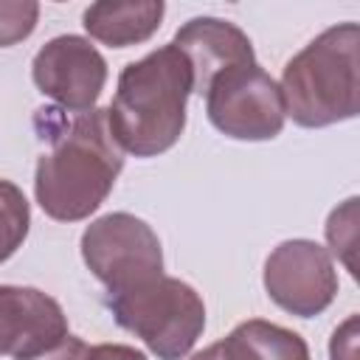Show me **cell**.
<instances>
[{"mask_svg": "<svg viewBox=\"0 0 360 360\" xmlns=\"http://www.w3.org/2000/svg\"><path fill=\"white\" fill-rule=\"evenodd\" d=\"M31 225V211L25 194L8 183L0 180V264L17 253V248L25 242Z\"/></svg>", "mask_w": 360, "mask_h": 360, "instance_id": "4fadbf2b", "label": "cell"}, {"mask_svg": "<svg viewBox=\"0 0 360 360\" xmlns=\"http://www.w3.org/2000/svg\"><path fill=\"white\" fill-rule=\"evenodd\" d=\"M39 17V6L31 0H0V48L25 39Z\"/></svg>", "mask_w": 360, "mask_h": 360, "instance_id": "9a60e30c", "label": "cell"}, {"mask_svg": "<svg viewBox=\"0 0 360 360\" xmlns=\"http://www.w3.org/2000/svg\"><path fill=\"white\" fill-rule=\"evenodd\" d=\"M82 256L110 292H124L163 276L158 233L127 211L93 219L82 233Z\"/></svg>", "mask_w": 360, "mask_h": 360, "instance_id": "5b68a950", "label": "cell"}, {"mask_svg": "<svg viewBox=\"0 0 360 360\" xmlns=\"http://www.w3.org/2000/svg\"><path fill=\"white\" fill-rule=\"evenodd\" d=\"M225 360H309L304 338L278 323L250 318L219 340Z\"/></svg>", "mask_w": 360, "mask_h": 360, "instance_id": "7c38bea8", "label": "cell"}, {"mask_svg": "<svg viewBox=\"0 0 360 360\" xmlns=\"http://www.w3.org/2000/svg\"><path fill=\"white\" fill-rule=\"evenodd\" d=\"M360 28L340 22L298 51L281 73L284 112L298 127H329L357 115Z\"/></svg>", "mask_w": 360, "mask_h": 360, "instance_id": "3957f363", "label": "cell"}, {"mask_svg": "<svg viewBox=\"0 0 360 360\" xmlns=\"http://www.w3.org/2000/svg\"><path fill=\"white\" fill-rule=\"evenodd\" d=\"M326 242L332 253L346 264L352 276H357L354 250H357V197H349L340 208H335L326 219Z\"/></svg>", "mask_w": 360, "mask_h": 360, "instance_id": "5bb4252c", "label": "cell"}, {"mask_svg": "<svg viewBox=\"0 0 360 360\" xmlns=\"http://www.w3.org/2000/svg\"><path fill=\"white\" fill-rule=\"evenodd\" d=\"M264 290L290 315H321L338 295V273L329 250L309 239L281 242L264 262Z\"/></svg>", "mask_w": 360, "mask_h": 360, "instance_id": "52a82bcc", "label": "cell"}, {"mask_svg": "<svg viewBox=\"0 0 360 360\" xmlns=\"http://www.w3.org/2000/svg\"><path fill=\"white\" fill-rule=\"evenodd\" d=\"M84 352H87V346H84L82 338L65 335L59 343L42 349L39 354H31V357H25V360H84Z\"/></svg>", "mask_w": 360, "mask_h": 360, "instance_id": "e0dca14e", "label": "cell"}, {"mask_svg": "<svg viewBox=\"0 0 360 360\" xmlns=\"http://www.w3.org/2000/svg\"><path fill=\"white\" fill-rule=\"evenodd\" d=\"M172 45L186 56L191 68L194 93L205 96L211 82L225 70L256 62L253 45L242 28L219 17H194L188 20L172 39Z\"/></svg>", "mask_w": 360, "mask_h": 360, "instance_id": "30bf717a", "label": "cell"}, {"mask_svg": "<svg viewBox=\"0 0 360 360\" xmlns=\"http://www.w3.org/2000/svg\"><path fill=\"white\" fill-rule=\"evenodd\" d=\"M31 76L39 93L53 98L62 110L87 112L96 110V101L104 90L107 62L84 37L62 34L39 48Z\"/></svg>", "mask_w": 360, "mask_h": 360, "instance_id": "ba28073f", "label": "cell"}, {"mask_svg": "<svg viewBox=\"0 0 360 360\" xmlns=\"http://www.w3.org/2000/svg\"><path fill=\"white\" fill-rule=\"evenodd\" d=\"M205 110L211 124L236 141H270L287 118L281 87L259 62H245L217 76L205 90Z\"/></svg>", "mask_w": 360, "mask_h": 360, "instance_id": "8992f818", "label": "cell"}, {"mask_svg": "<svg viewBox=\"0 0 360 360\" xmlns=\"http://www.w3.org/2000/svg\"><path fill=\"white\" fill-rule=\"evenodd\" d=\"M191 93V68L174 45H163L129 62L107 107L112 141L135 158H152L172 149L186 129V101Z\"/></svg>", "mask_w": 360, "mask_h": 360, "instance_id": "7a4b0ae2", "label": "cell"}, {"mask_svg": "<svg viewBox=\"0 0 360 360\" xmlns=\"http://www.w3.org/2000/svg\"><path fill=\"white\" fill-rule=\"evenodd\" d=\"M68 335L62 307L34 287H0V357L25 360Z\"/></svg>", "mask_w": 360, "mask_h": 360, "instance_id": "9c48e42d", "label": "cell"}, {"mask_svg": "<svg viewBox=\"0 0 360 360\" xmlns=\"http://www.w3.org/2000/svg\"><path fill=\"white\" fill-rule=\"evenodd\" d=\"M191 360H225V357H222V349H219V343H211L208 349L197 352Z\"/></svg>", "mask_w": 360, "mask_h": 360, "instance_id": "d6986e66", "label": "cell"}, {"mask_svg": "<svg viewBox=\"0 0 360 360\" xmlns=\"http://www.w3.org/2000/svg\"><path fill=\"white\" fill-rule=\"evenodd\" d=\"M332 360H357V315H349L332 335L329 343Z\"/></svg>", "mask_w": 360, "mask_h": 360, "instance_id": "2e32d148", "label": "cell"}, {"mask_svg": "<svg viewBox=\"0 0 360 360\" xmlns=\"http://www.w3.org/2000/svg\"><path fill=\"white\" fill-rule=\"evenodd\" d=\"M166 6L160 0H129V3H93L84 11V28L93 39L110 45V48H127L149 39L160 20Z\"/></svg>", "mask_w": 360, "mask_h": 360, "instance_id": "8fae6325", "label": "cell"}, {"mask_svg": "<svg viewBox=\"0 0 360 360\" xmlns=\"http://www.w3.org/2000/svg\"><path fill=\"white\" fill-rule=\"evenodd\" d=\"M84 360H146L143 352L132 349V346H121V343H98V346H87Z\"/></svg>", "mask_w": 360, "mask_h": 360, "instance_id": "ac0fdd59", "label": "cell"}, {"mask_svg": "<svg viewBox=\"0 0 360 360\" xmlns=\"http://www.w3.org/2000/svg\"><path fill=\"white\" fill-rule=\"evenodd\" d=\"M37 124L48 138V152L37 160L34 194L39 208L59 222L90 217L112 191L124 166L121 146L107 127V110L62 112L39 110Z\"/></svg>", "mask_w": 360, "mask_h": 360, "instance_id": "6da1fadb", "label": "cell"}, {"mask_svg": "<svg viewBox=\"0 0 360 360\" xmlns=\"http://www.w3.org/2000/svg\"><path fill=\"white\" fill-rule=\"evenodd\" d=\"M107 307L118 326L138 335L160 360H180L205 329V304L180 278L158 276L124 292H110Z\"/></svg>", "mask_w": 360, "mask_h": 360, "instance_id": "277c9868", "label": "cell"}]
</instances>
